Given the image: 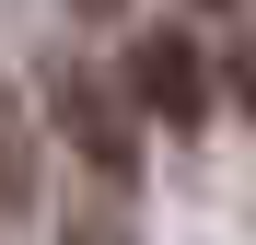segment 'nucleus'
<instances>
[{"mask_svg":"<svg viewBox=\"0 0 256 245\" xmlns=\"http://www.w3.org/2000/svg\"><path fill=\"white\" fill-rule=\"evenodd\" d=\"M35 198H47V187H35V140H24L12 105H0V222H24Z\"/></svg>","mask_w":256,"mask_h":245,"instance_id":"nucleus-3","label":"nucleus"},{"mask_svg":"<svg viewBox=\"0 0 256 245\" xmlns=\"http://www.w3.org/2000/svg\"><path fill=\"white\" fill-rule=\"evenodd\" d=\"M222 94H233V105L256 117V24H244V35H233V47H222Z\"/></svg>","mask_w":256,"mask_h":245,"instance_id":"nucleus-5","label":"nucleus"},{"mask_svg":"<svg viewBox=\"0 0 256 245\" xmlns=\"http://www.w3.org/2000/svg\"><path fill=\"white\" fill-rule=\"evenodd\" d=\"M82 12H116V0H82Z\"/></svg>","mask_w":256,"mask_h":245,"instance_id":"nucleus-6","label":"nucleus"},{"mask_svg":"<svg viewBox=\"0 0 256 245\" xmlns=\"http://www.w3.org/2000/svg\"><path fill=\"white\" fill-rule=\"evenodd\" d=\"M116 94H128V117H163V129H198V117H210V59L186 47L175 24H152L140 47H128Z\"/></svg>","mask_w":256,"mask_h":245,"instance_id":"nucleus-2","label":"nucleus"},{"mask_svg":"<svg viewBox=\"0 0 256 245\" xmlns=\"http://www.w3.org/2000/svg\"><path fill=\"white\" fill-rule=\"evenodd\" d=\"M35 94H47V129L70 140V163H82L105 198L140 187V117H128L116 70H94L82 47H58V59H35Z\"/></svg>","mask_w":256,"mask_h":245,"instance_id":"nucleus-1","label":"nucleus"},{"mask_svg":"<svg viewBox=\"0 0 256 245\" xmlns=\"http://www.w3.org/2000/svg\"><path fill=\"white\" fill-rule=\"evenodd\" d=\"M58 233H70V245H140V233H128V198H105V187H94V198H70Z\"/></svg>","mask_w":256,"mask_h":245,"instance_id":"nucleus-4","label":"nucleus"}]
</instances>
